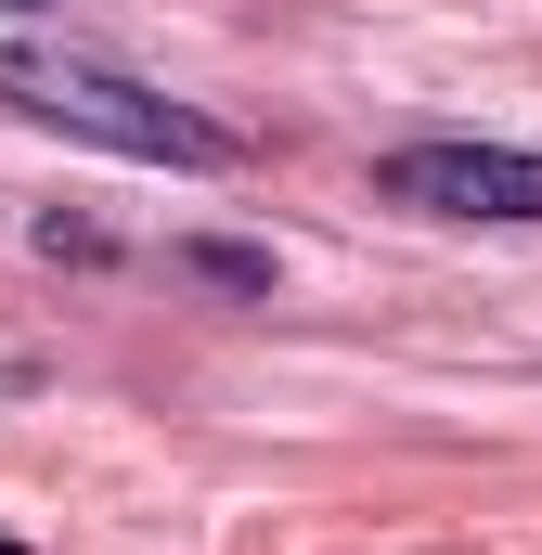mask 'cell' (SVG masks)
<instances>
[{"mask_svg": "<svg viewBox=\"0 0 542 555\" xmlns=\"http://www.w3.org/2000/svg\"><path fill=\"white\" fill-rule=\"evenodd\" d=\"M375 194L413 207V220L542 233V155H530V142H401V155H375Z\"/></svg>", "mask_w": 542, "mask_h": 555, "instance_id": "7a4b0ae2", "label": "cell"}, {"mask_svg": "<svg viewBox=\"0 0 542 555\" xmlns=\"http://www.w3.org/2000/svg\"><path fill=\"white\" fill-rule=\"evenodd\" d=\"M0 13H52V0H0Z\"/></svg>", "mask_w": 542, "mask_h": 555, "instance_id": "5b68a950", "label": "cell"}, {"mask_svg": "<svg viewBox=\"0 0 542 555\" xmlns=\"http://www.w3.org/2000/svg\"><path fill=\"white\" fill-rule=\"evenodd\" d=\"M0 104H13V117H39V130H65V142H91V155H130V168H194V181L246 168V142L220 130V117H194V104L142 91V78L91 65V52L0 39Z\"/></svg>", "mask_w": 542, "mask_h": 555, "instance_id": "6da1fadb", "label": "cell"}, {"mask_svg": "<svg viewBox=\"0 0 542 555\" xmlns=\"http://www.w3.org/2000/svg\"><path fill=\"white\" fill-rule=\"evenodd\" d=\"M181 272L220 284V297H271V246H220V233H207V246H181Z\"/></svg>", "mask_w": 542, "mask_h": 555, "instance_id": "3957f363", "label": "cell"}, {"mask_svg": "<svg viewBox=\"0 0 542 555\" xmlns=\"http://www.w3.org/2000/svg\"><path fill=\"white\" fill-rule=\"evenodd\" d=\"M39 259H117V246H104L91 220H65V207H52V220H39Z\"/></svg>", "mask_w": 542, "mask_h": 555, "instance_id": "277c9868", "label": "cell"}, {"mask_svg": "<svg viewBox=\"0 0 542 555\" xmlns=\"http://www.w3.org/2000/svg\"><path fill=\"white\" fill-rule=\"evenodd\" d=\"M0 555H26V543H0Z\"/></svg>", "mask_w": 542, "mask_h": 555, "instance_id": "8992f818", "label": "cell"}]
</instances>
